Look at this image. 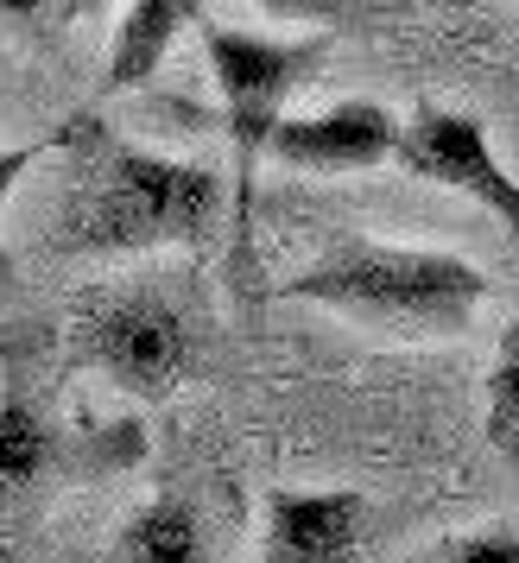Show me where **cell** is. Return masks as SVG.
<instances>
[{
    "label": "cell",
    "mask_w": 519,
    "mask_h": 563,
    "mask_svg": "<svg viewBox=\"0 0 519 563\" xmlns=\"http://www.w3.org/2000/svg\"><path fill=\"white\" fill-rule=\"evenodd\" d=\"M0 26L20 38H52V32L77 26L70 0H0Z\"/></svg>",
    "instance_id": "cell-15"
},
{
    "label": "cell",
    "mask_w": 519,
    "mask_h": 563,
    "mask_svg": "<svg viewBox=\"0 0 519 563\" xmlns=\"http://www.w3.org/2000/svg\"><path fill=\"white\" fill-rule=\"evenodd\" d=\"M286 298L323 305L387 335V342H450L488 305V273L443 247H393V241H342L305 273L279 285Z\"/></svg>",
    "instance_id": "cell-2"
},
{
    "label": "cell",
    "mask_w": 519,
    "mask_h": 563,
    "mask_svg": "<svg viewBox=\"0 0 519 563\" xmlns=\"http://www.w3.org/2000/svg\"><path fill=\"white\" fill-rule=\"evenodd\" d=\"M209 0H128L121 26H114V45L102 57V96H128V89H146L158 77V64L172 57L184 26L203 20Z\"/></svg>",
    "instance_id": "cell-9"
},
{
    "label": "cell",
    "mask_w": 519,
    "mask_h": 563,
    "mask_svg": "<svg viewBox=\"0 0 519 563\" xmlns=\"http://www.w3.org/2000/svg\"><path fill=\"white\" fill-rule=\"evenodd\" d=\"M64 178L45 222V247L57 260H133L165 247H203L234 190L222 172L190 158L146 153L108 128L102 114L64 121Z\"/></svg>",
    "instance_id": "cell-1"
},
{
    "label": "cell",
    "mask_w": 519,
    "mask_h": 563,
    "mask_svg": "<svg viewBox=\"0 0 519 563\" xmlns=\"http://www.w3.org/2000/svg\"><path fill=\"white\" fill-rule=\"evenodd\" d=\"M209 77L222 96V140H229V273L234 291L254 298V209H260V158L273 153V133L286 121V102L317 77L330 52V32L317 38H266L241 26H203Z\"/></svg>",
    "instance_id": "cell-3"
},
{
    "label": "cell",
    "mask_w": 519,
    "mask_h": 563,
    "mask_svg": "<svg viewBox=\"0 0 519 563\" xmlns=\"http://www.w3.org/2000/svg\"><path fill=\"white\" fill-rule=\"evenodd\" d=\"M57 146H64V128L45 133V140H26V146H0V216H7V203H13L20 178H26L45 153H57ZM7 273H13V266H7V241H0V285H7Z\"/></svg>",
    "instance_id": "cell-14"
},
{
    "label": "cell",
    "mask_w": 519,
    "mask_h": 563,
    "mask_svg": "<svg viewBox=\"0 0 519 563\" xmlns=\"http://www.w3.org/2000/svg\"><path fill=\"white\" fill-rule=\"evenodd\" d=\"M399 172H412L418 184H438V190H456L468 203H482L500 222V229L519 241V178L494 158L488 128L475 114H456V108H418L406 133H399Z\"/></svg>",
    "instance_id": "cell-6"
},
{
    "label": "cell",
    "mask_w": 519,
    "mask_h": 563,
    "mask_svg": "<svg viewBox=\"0 0 519 563\" xmlns=\"http://www.w3.org/2000/svg\"><path fill=\"white\" fill-rule=\"evenodd\" d=\"M70 349L133 399H172L197 367V330L178 298L153 285L89 291L70 310Z\"/></svg>",
    "instance_id": "cell-4"
},
{
    "label": "cell",
    "mask_w": 519,
    "mask_h": 563,
    "mask_svg": "<svg viewBox=\"0 0 519 563\" xmlns=\"http://www.w3.org/2000/svg\"><path fill=\"white\" fill-rule=\"evenodd\" d=\"M247 7H260L266 20H286V26H323V32H336V26H349V20L374 13L380 0H247Z\"/></svg>",
    "instance_id": "cell-13"
},
{
    "label": "cell",
    "mask_w": 519,
    "mask_h": 563,
    "mask_svg": "<svg viewBox=\"0 0 519 563\" xmlns=\"http://www.w3.org/2000/svg\"><path fill=\"white\" fill-rule=\"evenodd\" d=\"M431 558H438V563H519V526H514V519H494V526L450 532Z\"/></svg>",
    "instance_id": "cell-12"
},
{
    "label": "cell",
    "mask_w": 519,
    "mask_h": 563,
    "mask_svg": "<svg viewBox=\"0 0 519 563\" xmlns=\"http://www.w3.org/2000/svg\"><path fill=\"white\" fill-rule=\"evenodd\" d=\"M114 558L133 563H197L203 558V526H197V507L184 494H158L140 512H128V526L114 538Z\"/></svg>",
    "instance_id": "cell-10"
},
{
    "label": "cell",
    "mask_w": 519,
    "mask_h": 563,
    "mask_svg": "<svg viewBox=\"0 0 519 563\" xmlns=\"http://www.w3.org/2000/svg\"><path fill=\"white\" fill-rule=\"evenodd\" d=\"M374 532V507L355 487H279L266 494V526H260V558L273 563H336L355 558Z\"/></svg>",
    "instance_id": "cell-8"
},
{
    "label": "cell",
    "mask_w": 519,
    "mask_h": 563,
    "mask_svg": "<svg viewBox=\"0 0 519 563\" xmlns=\"http://www.w3.org/2000/svg\"><path fill=\"white\" fill-rule=\"evenodd\" d=\"M108 7H114V0H70V13H77V20H96V13H108Z\"/></svg>",
    "instance_id": "cell-16"
},
{
    "label": "cell",
    "mask_w": 519,
    "mask_h": 563,
    "mask_svg": "<svg viewBox=\"0 0 519 563\" xmlns=\"http://www.w3.org/2000/svg\"><path fill=\"white\" fill-rule=\"evenodd\" d=\"M52 487H77L70 424L38 386V349L0 342V519L45 500Z\"/></svg>",
    "instance_id": "cell-5"
},
{
    "label": "cell",
    "mask_w": 519,
    "mask_h": 563,
    "mask_svg": "<svg viewBox=\"0 0 519 563\" xmlns=\"http://www.w3.org/2000/svg\"><path fill=\"white\" fill-rule=\"evenodd\" d=\"M488 443L500 456H519V317L500 335V355L488 374Z\"/></svg>",
    "instance_id": "cell-11"
},
{
    "label": "cell",
    "mask_w": 519,
    "mask_h": 563,
    "mask_svg": "<svg viewBox=\"0 0 519 563\" xmlns=\"http://www.w3.org/2000/svg\"><path fill=\"white\" fill-rule=\"evenodd\" d=\"M399 133H406V121H393L380 102H336L317 114H286L266 158L286 172H317V178L374 172V165L399 158Z\"/></svg>",
    "instance_id": "cell-7"
}]
</instances>
